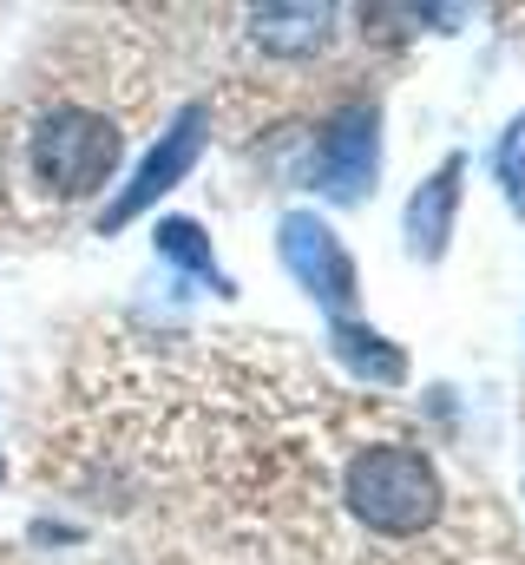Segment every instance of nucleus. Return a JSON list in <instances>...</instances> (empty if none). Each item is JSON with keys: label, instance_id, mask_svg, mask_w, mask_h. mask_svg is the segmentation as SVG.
<instances>
[{"label": "nucleus", "instance_id": "obj_1", "mask_svg": "<svg viewBox=\"0 0 525 565\" xmlns=\"http://www.w3.org/2000/svg\"><path fill=\"white\" fill-rule=\"evenodd\" d=\"M342 500H349V513L368 526V533H382V540H414V533H427L433 520H440V473H433V460L420 454V447H407V440H375V447H362L355 460H349V473H342Z\"/></svg>", "mask_w": 525, "mask_h": 565}, {"label": "nucleus", "instance_id": "obj_2", "mask_svg": "<svg viewBox=\"0 0 525 565\" xmlns=\"http://www.w3.org/2000/svg\"><path fill=\"white\" fill-rule=\"evenodd\" d=\"M126 158V139L106 113H86V106H53L33 119V139H26V164L33 178L53 191V198H86L99 191Z\"/></svg>", "mask_w": 525, "mask_h": 565}, {"label": "nucleus", "instance_id": "obj_3", "mask_svg": "<svg viewBox=\"0 0 525 565\" xmlns=\"http://www.w3.org/2000/svg\"><path fill=\"white\" fill-rule=\"evenodd\" d=\"M375 164H382V113L375 106H342L322 139H315V158H309V178L322 198L349 204L375 184Z\"/></svg>", "mask_w": 525, "mask_h": 565}, {"label": "nucleus", "instance_id": "obj_4", "mask_svg": "<svg viewBox=\"0 0 525 565\" xmlns=\"http://www.w3.org/2000/svg\"><path fill=\"white\" fill-rule=\"evenodd\" d=\"M204 132H211V113L204 106H184L164 132H158V145L138 158V171H131V184L106 204V217H99V231H119V224H131L138 211H151L191 164H197V151H204Z\"/></svg>", "mask_w": 525, "mask_h": 565}, {"label": "nucleus", "instance_id": "obj_5", "mask_svg": "<svg viewBox=\"0 0 525 565\" xmlns=\"http://www.w3.org/2000/svg\"><path fill=\"white\" fill-rule=\"evenodd\" d=\"M282 264H289V277L302 282L322 309H349L355 302V264H349V250L335 244V231L322 224V217H309V211H289L282 217Z\"/></svg>", "mask_w": 525, "mask_h": 565}, {"label": "nucleus", "instance_id": "obj_6", "mask_svg": "<svg viewBox=\"0 0 525 565\" xmlns=\"http://www.w3.org/2000/svg\"><path fill=\"white\" fill-rule=\"evenodd\" d=\"M453 204H460V158H447L414 198H407V244L414 257H440L447 250V231H453Z\"/></svg>", "mask_w": 525, "mask_h": 565}, {"label": "nucleus", "instance_id": "obj_7", "mask_svg": "<svg viewBox=\"0 0 525 565\" xmlns=\"http://www.w3.org/2000/svg\"><path fill=\"white\" fill-rule=\"evenodd\" d=\"M329 7H257L250 13V40H257L262 53H282V60H309V53H322L329 46Z\"/></svg>", "mask_w": 525, "mask_h": 565}, {"label": "nucleus", "instance_id": "obj_8", "mask_svg": "<svg viewBox=\"0 0 525 565\" xmlns=\"http://www.w3.org/2000/svg\"><path fill=\"white\" fill-rule=\"evenodd\" d=\"M335 355H342L362 382H382V388H394V382L407 375V355L394 349L382 329H368V322H335Z\"/></svg>", "mask_w": 525, "mask_h": 565}, {"label": "nucleus", "instance_id": "obj_9", "mask_svg": "<svg viewBox=\"0 0 525 565\" xmlns=\"http://www.w3.org/2000/svg\"><path fill=\"white\" fill-rule=\"evenodd\" d=\"M158 250H164L178 270H191L197 282H211V289H231V282H224V270L211 264V244H204V231H197L191 217H164V224H158Z\"/></svg>", "mask_w": 525, "mask_h": 565}, {"label": "nucleus", "instance_id": "obj_10", "mask_svg": "<svg viewBox=\"0 0 525 565\" xmlns=\"http://www.w3.org/2000/svg\"><path fill=\"white\" fill-rule=\"evenodd\" d=\"M500 184H506V198L525 211V119H513L506 139H500Z\"/></svg>", "mask_w": 525, "mask_h": 565}, {"label": "nucleus", "instance_id": "obj_11", "mask_svg": "<svg viewBox=\"0 0 525 565\" xmlns=\"http://www.w3.org/2000/svg\"><path fill=\"white\" fill-rule=\"evenodd\" d=\"M0 473H7V460H0Z\"/></svg>", "mask_w": 525, "mask_h": 565}]
</instances>
